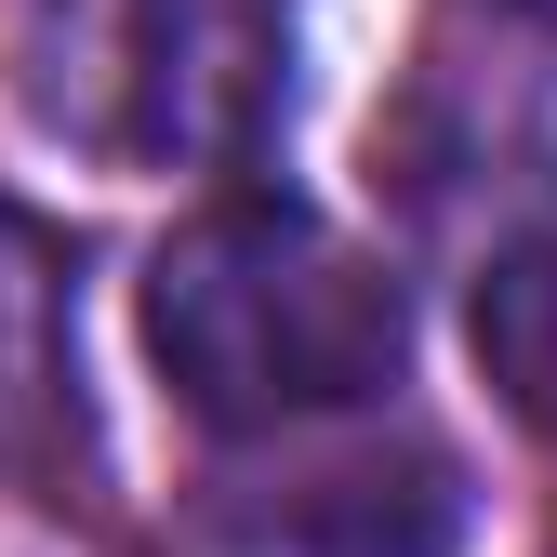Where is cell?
I'll list each match as a JSON object with an SVG mask.
<instances>
[{
  "label": "cell",
  "instance_id": "7a4b0ae2",
  "mask_svg": "<svg viewBox=\"0 0 557 557\" xmlns=\"http://www.w3.org/2000/svg\"><path fill=\"white\" fill-rule=\"evenodd\" d=\"M14 81L94 160L226 173L293 94V0H14Z\"/></svg>",
  "mask_w": 557,
  "mask_h": 557
},
{
  "label": "cell",
  "instance_id": "277c9868",
  "mask_svg": "<svg viewBox=\"0 0 557 557\" xmlns=\"http://www.w3.org/2000/svg\"><path fill=\"white\" fill-rule=\"evenodd\" d=\"M53 385V293H40V252L0 226V411H27Z\"/></svg>",
  "mask_w": 557,
  "mask_h": 557
},
{
  "label": "cell",
  "instance_id": "6da1fadb",
  "mask_svg": "<svg viewBox=\"0 0 557 557\" xmlns=\"http://www.w3.org/2000/svg\"><path fill=\"white\" fill-rule=\"evenodd\" d=\"M147 345L199 425L265 438V425H319V411L385 398L411 306L345 226L293 213V199H213L147 265Z\"/></svg>",
  "mask_w": 557,
  "mask_h": 557
},
{
  "label": "cell",
  "instance_id": "3957f363",
  "mask_svg": "<svg viewBox=\"0 0 557 557\" xmlns=\"http://www.w3.org/2000/svg\"><path fill=\"white\" fill-rule=\"evenodd\" d=\"M465 345H478V372H492V398L518 411V425L557 438V213L518 226L492 265H478V293H465Z\"/></svg>",
  "mask_w": 557,
  "mask_h": 557
}]
</instances>
